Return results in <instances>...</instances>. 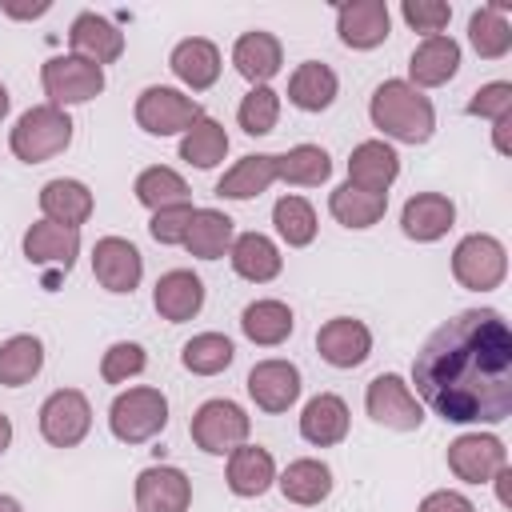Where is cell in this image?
Instances as JSON below:
<instances>
[{
  "instance_id": "cell-1",
  "label": "cell",
  "mask_w": 512,
  "mask_h": 512,
  "mask_svg": "<svg viewBox=\"0 0 512 512\" xmlns=\"http://www.w3.org/2000/svg\"><path fill=\"white\" fill-rule=\"evenodd\" d=\"M420 400L448 424H500L512 416V328L496 308L444 320L412 360Z\"/></svg>"
},
{
  "instance_id": "cell-2",
  "label": "cell",
  "mask_w": 512,
  "mask_h": 512,
  "mask_svg": "<svg viewBox=\"0 0 512 512\" xmlns=\"http://www.w3.org/2000/svg\"><path fill=\"white\" fill-rule=\"evenodd\" d=\"M368 116H372V124L384 136H392L400 144H424L436 132V108H432V100L424 92H416L408 80H384V84H376V92L368 100Z\"/></svg>"
},
{
  "instance_id": "cell-3",
  "label": "cell",
  "mask_w": 512,
  "mask_h": 512,
  "mask_svg": "<svg viewBox=\"0 0 512 512\" xmlns=\"http://www.w3.org/2000/svg\"><path fill=\"white\" fill-rule=\"evenodd\" d=\"M72 144V116L56 104H36L28 108L16 128L8 132V148L16 160L24 164H44L52 156H60Z\"/></svg>"
},
{
  "instance_id": "cell-4",
  "label": "cell",
  "mask_w": 512,
  "mask_h": 512,
  "mask_svg": "<svg viewBox=\"0 0 512 512\" xmlns=\"http://www.w3.org/2000/svg\"><path fill=\"white\" fill-rule=\"evenodd\" d=\"M164 424H168V400L160 388H148V384L120 392L108 408V428L120 444H144L160 436Z\"/></svg>"
},
{
  "instance_id": "cell-5",
  "label": "cell",
  "mask_w": 512,
  "mask_h": 512,
  "mask_svg": "<svg viewBox=\"0 0 512 512\" xmlns=\"http://www.w3.org/2000/svg\"><path fill=\"white\" fill-rule=\"evenodd\" d=\"M192 444L208 456H228L232 448L248 444V432H252V420L248 412L236 404V400H204L196 412H192Z\"/></svg>"
},
{
  "instance_id": "cell-6",
  "label": "cell",
  "mask_w": 512,
  "mask_h": 512,
  "mask_svg": "<svg viewBox=\"0 0 512 512\" xmlns=\"http://www.w3.org/2000/svg\"><path fill=\"white\" fill-rule=\"evenodd\" d=\"M452 276L460 280V288L472 292H492L504 284L508 276V252L496 236L488 232H472L452 248Z\"/></svg>"
},
{
  "instance_id": "cell-7",
  "label": "cell",
  "mask_w": 512,
  "mask_h": 512,
  "mask_svg": "<svg viewBox=\"0 0 512 512\" xmlns=\"http://www.w3.org/2000/svg\"><path fill=\"white\" fill-rule=\"evenodd\" d=\"M200 100L184 96L180 88H168V84H152L136 96V124L148 132V136H176V132H188L196 120H200Z\"/></svg>"
},
{
  "instance_id": "cell-8",
  "label": "cell",
  "mask_w": 512,
  "mask_h": 512,
  "mask_svg": "<svg viewBox=\"0 0 512 512\" xmlns=\"http://www.w3.org/2000/svg\"><path fill=\"white\" fill-rule=\"evenodd\" d=\"M40 84H44V96L48 104L56 108H68V104H88L92 96L104 92V68L80 60V56H52L44 60L40 68Z\"/></svg>"
},
{
  "instance_id": "cell-9",
  "label": "cell",
  "mask_w": 512,
  "mask_h": 512,
  "mask_svg": "<svg viewBox=\"0 0 512 512\" xmlns=\"http://www.w3.org/2000/svg\"><path fill=\"white\" fill-rule=\"evenodd\" d=\"M364 408L376 424L392 428V432H416L424 424V408L416 400V392L396 376V372H380L368 392H364Z\"/></svg>"
},
{
  "instance_id": "cell-10",
  "label": "cell",
  "mask_w": 512,
  "mask_h": 512,
  "mask_svg": "<svg viewBox=\"0 0 512 512\" xmlns=\"http://www.w3.org/2000/svg\"><path fill=\"white\" fill-rule=\"evenodd\" d=\"M92 428V404L80 388H60L40 404V436L52 448H76Z\"/></svg>"
},
{
  "instance_id": "cell-11",
  "label": "cell",
  "mask_w": 512,
  "mask_h": 512,
  "mask_svg": "<svg viewBox=\"0 0 512 512\" xmlns=\"http://www.w3.org/2000/svg\"><path fill=\"white\" fill-rule=\"evenodd\" d=\"M448 468L464 484H492V476L508 468V448L492 432H464L448 444Z\"/></svg>"
},
{
  "instance_id": "cell-12",
  "label": "cell",
  "mask_w": 512,
  "mask_h": 512,
  "mask_svg": "<svg viewBox=\"0 0 512 512\" xmlns=\"http://www.w3.org/2000/svg\"><path fill=\"white\" fill-rule=\"evenodd\" d=\"M92 276L100 280V288L124 296L140 284L144 276V256L132 240L124 236H100L96 248H92Z\"/></svg>"
},
{
  "instance_id": "cell-13",
  "label": "cell",
  "mask_w": 512,
  "mask_h": 512,
  "mask_svg": "<svg viewBox=\"0 0 512 512\" xmlns=\"http://www.w3.org/2000/svg\"><path fill=\"white\" fill-rule=\"evenodd\" d=\"M248 396L260 412H288L300 400V368L292 360H260L248 372Z\"/></svg>"
},
{
  "instance_id": "cell-14",
  "label": "cell",
  "mask_w": 512,
  "mask_h": 512,
  "mask_svg": "<svg viewBox=\"0 0 512 512\" xmlns=\"http://www.w3.org/2000/svg\"><path fill=\"white\" fill-rule=\"evenodd\" d=\"M192 480L172 464H152L136 476V512H188Z\"/></svg>"
},
{
  "instance_id": "cell-15",
  "label": "cell",
  "mask_w": 512,
  "mask_h": 512,
  "mask_svg": "<svg viewBox=\"0 0 512 512\" xmlns=\"http://www.w3.org/2000/svg\"><path fill=\"white\" fill-rule=\"evenodd\" d=\"M316 352L332 368H360L372 356V332H368V324H360L352 316H336V320L320 324Z\"/></svg>"
},
{
  "instance_id": "cell-16",
  "label": "cell",
  "mask_w": 512,
  "mask_h": 512,
  "mask_svg": "<svg viewBox=\"0 0 512 512\" xmlns=\"http://www.w3.org/2000/svg\"><path fill=\"white\" fill-rule=\"evenodd\" d=\"M388 28H392V16H388L384 0H348V4L336 8V32L356 52H368V48L384 44Z\"/></svg>"
},
{
  "instance_id": "cell-17",
  "label": "cell",
  "mask_w": 512,
  "mask_h": 512,
  "mask_svg": "<svg viewBox=\"0 0 512 512\" xmlns=\"http://www.w3.org/2000/svg\"><path fill=\"white\" fill-rule=\"evenodd\" d=\"M68 44H72V56H80L96 68L124 56V32L100 12H80L68 28Z\"/></svg>"
},
{
  "instance_id": "cell-18",
  "label": "cell",
  "mask_w": 512,
  "mask_h": 512,
  "mask_svg": "<svg viewBox=\"0 0 512 512\" xmlns=\"http://www.w3.org/2000/svg\"><path fill=\"white\" fill-rule=\"evenodd\" d=\"M24 256L28 264H40V268H60L68 272L80 256V228H64V224H52V220H36L28 232H24Z\"/></svg>"
},
{
  "instance_id": "cell-19",
  "label": "cell",
  "mask_w": 512,
  "mask_h": 512,
  "mask_svg": "<svg viewBox=\"0 0 512 512\" xmlns=\"http://www.w3.org/2000/svg\"><path fill=\"white\" fill-rule=\"evenodd\" d=\"M460 68V44L452 36H424L412 56H408V84L420 88H440L456 76Z\"/></svg>"
},
{
  "instance_id": "cell-20",
  "label": "cell",
  "mask_w": 512,
  "mask_h": 512,
  "mask_svg": "<svg viewBox=\"0 0 512 512\" xmlns=\"http://www.w3.org/2000/svg\"><path fill=\"white\" fill-rule=\"evenodd\" d=\"M400 176V156L384 140H364L348 156V184L360 192H388Z\"/></svg>"
},
{
  "instance_id": "cell-21",
  "label": "cell",
  "mask_w": 512,
  "mask_h": 512,
  "mask_svg": "<svg viewBox=\"0 0 512 512\" xmlns=\"http://www.w3.org/2000/svg\"><path fill=\"white\" fill-rule=\"evenodd\" d=\"M456 220V204L444 196V192H416L408 196V204L400 208V228L408 240H420V244H432L440 240Z\"/></svg>"
},
{
  "instance_id": "cell-22",
  "label": "cell",
  "mask_w": 512,
  "mask_h": 512,
  "mask_svg": "<svg viewBox=\"0 0 512 512\" xmlns=\"http://www.w3.org/2000/svg\"><path fill=\"white\" fill-rule=\"evenodd\" d=\"M152 304L168 324H184L204 308V280L196 272H188V268H172V272H164L156 280Z\"/></svg>"
},
{
  "instance_id": "cell-23",
  "label": "cell",
  "mask_w": 512,
  "mask_h": 512,
  "mask_svg": "<svg viewBox=\"0 0 512 512\" xmlns=\"http://www.w3.org/2000/svg\"><path fill=\"white\" fill-rule=\"evenodd\" d=\"M232 64H236V72H240L252 88H260V84H268V80L280 72L284 48H280V40H276L272 32L256 28V32H244V36L232 44Z\"/></svg>"
},
{
  "instance_id": "cell-24",
  "label": "cell",
  "mask_w": 512,
  "mask_h": 512,
  "mask_svg": "<svg viewBox=\"0 0 512 512\" xmlns=\"http://www.w3.org/2000/svg\"><path fill=\"white\" fill-rule=\"evenodd\" d=\"M168 68L176 72L180 84H188L192 92H204V88H212L220 80V48L212 40H204V36H188V40H180L172 48Z\"/></svg>"
},
{
  "instance_id": "cell-25",
  "label": "cell",
  "mask_w": 512,
  "mask_h": 512,
  "mask_svg": "<svg viewBox=\"0 0 512 512\" xmlns=\"http://www.w3.org/2000/svg\"><path fill=\"white\" fill-rule=\"evenodd\" d=\"M348 404L336 396V392H320V396H312L308 404H304V412H300V436L308 440V444H316V448H332V444H340L344 436H348Z\"/></svg>"
},
{
  "instance_id": "cell-26",
  "label": "cell",
  "mask_w": 512,
  "mask_h": 512,
  "mask_svg": "<svg viewBox=\"0 0 512 512\" xmlns=\"http://www.w3.org/2000/svg\"><path fill=\"white\" fill-rule=\"evenodd\" d=\"M92 208H96V200H92L88 184H80V180L56 176V180H48V184L40 188V212H44V220H52V224L80 228V224L92 216Z\"/></svg>"
},
{
  "instance_id": "cell-27",
  "label": "cell",
  "mask_w": 512,
  "mask_h": 512,
  "mask_svg": "<svg viewBox=\"0 0 512 512\" xmlns=\"http://www.w3.org/2000/svg\"><path fill=\"white\" fill-rule=\"evenodd\" d=\"M228 260H232L236 276H244V280H252V284H268V280H276L280 268H284L280 248H276L264 232H240V236L232 240V248H228Z\"/></svg>"
},
{
  "instance_id": "cell-28",
  "label": "cell",
  "mask_w": 512,
  "mask_h": 512,
  "mask_svg": "<svg viewBox=\"0 0 512 512\" xmlns=\"http://www.w3.org/2000/svg\"><path fill=\"white\" fill-rule=\"evenodd\" d=\"M276 480V460L260 444H240L228 452V488L236 496H264Z\"/></svg>"
},
{
  "instance_id": "cell-29",
  "label": "cell",
  "mask_w": 512,
  "mask_h": 512,
  "mask_svg": "<svg viewBox=\"0 0 512 512\" xmlns=\"http://www.w3.org/2000/svg\"><path fill=\"white\" fill-rule=\"evenodd\" d=\"M272 180H276V156L272 152H252V156L236 160L216 180V196H224V200H252L260 192H268Z\"/></svg>"
},
{
  "instance_id": "cell-30",
  "label": "cell",
  "mask_w": 512,
  "mask_h": 512,
  "mask_svg": "<svg viewBox=\"0 0 512 512\" xmlns=\"http://www.w3.org/2000/svg\"><path fill=\"white\" fill-rule=\"evenodd\" d=\"M340 92V80L328 64L320 60H304L292 76H288V100L300 108V112H324Z\"/></svg>"
},
{
  "instance_id": "cell-31",
  "label": "cell",
  "mask_w": 512,
  "mask_h": 512,
  "mask_svg": "<svg viewBox=\"0 0 512 512\" xmlns=\"http://www.w3.org/2000/svg\"><path fill=\"white\" fill-rule=\"evenodd\" d=\"M240 328L252 344L260 348H276L292 336L296 320H292V308L284 300H252L244 312H240Z\"/></svg>"
},
{
  "instance_id": "cell-32",
  "label": "cell",
  "mask_w": 512,
  "mask_h": 512,
  "mask_svg": "<svg viewBox=\"0 0 512 512\" xmlns=\"http://www.w3.org/2000/svg\"><path fill=\"white\" fill-rule=\"evenodd\" d=\"M280 492H284V500H292L300 508H312L332 492V468L324 460H312V456L292 460L280 472Z\"/></svg>"
},
{
  "instance_id": "cell-33",
  "label": "cell",
  "mask_w": 512,
  "mask_h": 512,
  "mask_svg": "<svg viewBox=\"0 0 512 512\" xmlns=\"http://www.w3.org/2000/svg\"><path fill=\"white\" fill-rule=\"evenodd\" d=\"M232 216H224L220 208H196L192 212V224H188V236H184V248L200 260H220L228 248H232Z\"/></svg>"
},
{
  "instance_id": "cell-34",
  "label": "cell",
  "mask_w": 512,
  "mask_h": 512,
  "mask_svg": "<svg viewBox=\"0 0 512 512\" xmlns=\"http://www.w3.org/2000/svg\"><path fill=\"white\" fill-rule=\"evenodd\" d=\"M332 176V156L320 144H296L276 156V180L296 184V188H316Z\"/></svg>"
},
{
  "instance_id": "cell-35",
  "label": "cell",
  "mask_w": 512,
  "mask_h": 512,
  "mask_svg": "<svg viewBox=\"0 0 512 512\" xmlns=\"http://www.w3.org/2000/svg\"><path fill=\"white\" fill-rule=\"evenodd\" d=\"M328 212L344 224V228H372L384 212H388V192H360L352 184L332 188L328 196Z\"/></svg>"
},
{
  "instance_id": "cell-36",
  "label": "cell",
  "mask_w": 512,
  "mask_h": 512,
  "mask_svg": "<svg viewBox=\"0 0 512 512\" xmlns=\"http://www.w3.org/2000/svg\"><path fill=\"white\" fill-rule=\"evenodd\" d=\"M40 368H44V344L36 336L20 332V336H8L0 344V384L4 388L28 384L32 376H40Z\"/></svg>"
},
{
  "instance_id": "cell-37",
  "label": "cell",
  "mask_w": 512,
  "mask_h": 512,
  "mask_svg": "<svg viewBox=\"0 0 512 512\" xmlns=\"http://www.w3.org/2000/svg\"><path fill=\"white\" fill-rule=\"evenodd\" d=\"M504 12H508L504 4H488V8H480V12L468 16V40H472L476 56H484V60L508 56V48H512V24L504 20Z\"/></svg>"
},
{
  "instance_id": "cell-38",
  "label": "cell",
  "mask_w": 512,
  "mask_h": 512,
  "mask_svg": "<svg viewBox=\"0 0 512 512\" xmlns=\"http://www.w3.org/2000/svg\"><path fill=\"white\" fill-rule=\"evenodd\" d=\"M228 156V132L220 120L200 116L184 136H180V160L196 164V168H216Z\"/></svg>"
},
{
  "instance_id": "cell-39",
  "label": "cell",
  "mask_w": 512,
  "mask_h": 512,
  "mask_svg": "<svg viewBox=\"0 0 512 512\" xmlns=\"http://www.w3.org/2000/svg\"><path fill=\"white\" fill-rule=\"evenodd\" d=\"M132 192H136V200H140L144 208H152V212L172 208V204H188V184H184V176H180L176 168H164V164L144 168V172L136 176Z\"/></svg>"
},
{
  "instance_id": "cell-40",
  "label": "cell",
  "mask_w": 512,
  "mask_h": 512,
  "mask_svg": "<svg viewBox=\"0 0 512 512\" xmlns=\"http://www.w3.org/2000/svg\"><path fill=\"white\" fill-rule=\"evenodd\" d=\"M272 224L288 248H304L316 240V208L304 196H280L272 208Z\"/></svg>"
},
{
  "instance_id": "cell-41",
  "label": "cell",
  "mask_w": 512,
  "mask_h": 512,
  "mask_svg": "<svg viewBox=\"0 0 512 512\" xmlns=\"http://www.w3.org/2000/svg\"><path fill=\"white\" fill-rule=\"evenodd\" d=\"M232 356H236V348H232V340L224 332H200V336H192L184 344L180 364L188 372H196V376H216V372H224L232 364Z\"/></svg>"
},
{
  "instance_id": "cell-42",
  "label": "cell",
  "mask_w": 512,
  "mask_h": 512,
  "mask_svg": "<svg viewBox=\"0 0 512 512\" xmlns=\"http://www.w3.org/2000/svg\"><path fill=\"white\" fill-rule=\"evenodd\" d=\"M236 120H240V128H244L248 136H268V132L276 128V120H280V92H272L268 84L252 88V92L240 100Z\"/></svg>"
},
{
  "instance_id": "cell-43",
  "label": "cell",
  "mask_w": 512,
  "mask_h": 512,
  "mask_svg": "<svg viewBox=\"0 0 512 512\" xmlns=\"http://www.w3.org/2000/svg\"><path fill=\"white\" fill-rule=\"evenodd\" d=\"M144 368H148V356H144V348L132 344V340L112 344V348L104 352V360H100V376H104V384H124V380L140 376Z\"/></svg>"
},
{
  "instance_id": "cell-44",
  "label": "cell",
  "mask_w": 512,
  "mask_h": 512,
  "mask_svg": "<svg viewBox=\"0 0 512 512\" xmlns=\"http://www.w3.org/2000/svg\"><path fill=\"white\" fill-rule=\"evenodd\" d=\"M400 16L412 32H424V36H444L448 20H452V4L444 0H404L400 4Z\"/></svg>"
},
{
  "instance_id": "cell-45",
  "label": "cell",
  "mask_w": 512,
  "mask_h": 512,
  "mask_svg": "<svg viewBox=\"0 0 512 512\" xmlns=\"http://www.w3.org/2000/svg\"><path fill=\"white\" fill-rule=\"evenodd\" d=\"M192 212H196L192 204H172V208L152 212V220H148L152 240H156V244H184L188 224H192Z\"/></svg>"
},
{
  "instance_id": "cell-46",
  "label": "cell",
  "mask_w": 512,
  "mask_h": 512,
  "mask_svg": "<svg viewBox=\"0 0 512 512\" xmlns=\"http://www.w3.org/2000/svg\"><path fill=\"white\" fill-rule=\"evenodd\" d=\"M512 112V84L508 80H492L484 88L472 92L468 100V116H484V120H500Z\"/></svg>"
},
{
  "instance_id": "cell-47",
  "label": "cell",
  "mask_w": 512,
  "mask_h": 512,
  "mask_svg": "<svg viewBox=\"0 0 512 512\" xmlns=\"http://www.w3.org/2000/svg\"><path fill=\"white\" fill-rule=\"evenodd\" d=\"M416 512H476V504L464 496V492H452V488H440V492H428L420 500Z\"/></svg>"
},
{
  "instance_id": "cell-48",
  "label": "cell",
  "mask_w": 512,
  "mask_h": 512,
  "mask_svg": "<svg viewBox=\"0 0 512 512\" xmlns=\"http://www.w3.org/2000/svg\"><path fill=\"white\" fill-rule=\"evenodd\" d=\"M52 4L48 0H36V4H16V0H4L0 4V12L4 16H12V20H36V16H44Z\"/></svg>"
},
{
  "instance_id": "cell-49",
  "label": "cell",
  "mask_w": 512,
  "mask_h": 512,
  "mask_svg": "<svg viewBox=\"0 0 512 512\" xmlns=\"http://www.w3.org/2000/svg\"><path fill=\"white\" fill-rule=\"evenodd\" d=\"M508 128H512V112H508V116H500V120H492V144H496V152H500V156H508V152H512Z\"/></svg>"
},
{
  "instance_id": "cell-50",
  "label": "cell",
  "mask_w": 512,
  "mask_h": 512,
  "mask_svg": "<svg viewBox=\"0 0 512 512\" xmlns=\"http://www.w3.org/2000/svg\"><path fill=\"white\" fill-rule=\"evenodd\" d=\"M8 444H12V420H8L4 412H0V452H4Z\"/></svg>"
},
{
  "instance_id": "cell-51",
  "label": "cell",
  "mask_w": 512,
  "mask_h": 512,
  "mask_svg": "<svg viewBox=\"0 0 512 512\" xmlns=\"http://www.w3.org/2000/svg\"><path fill=\"white\" fill-rule=\"evenodd\" d=\"M0 512H24V508H20L12 496H0Z\"/></svg>"
},
{
  "instance_id": "cell-52",
  "label": "cell",
  "mask_w": 512,
  "mask_h": 512,
  "mask_svg": "<svg viewBox=\"0 0 512 512\" xmlns=\"http://www.w3.org/2000/svg\"><path fill=\"white\" fill-rule=\"evenodd\" d=\"M8 104H12V96H8V88H4V84H0V120H4V116H8Z\"/></svg>"
}]
</instances>
